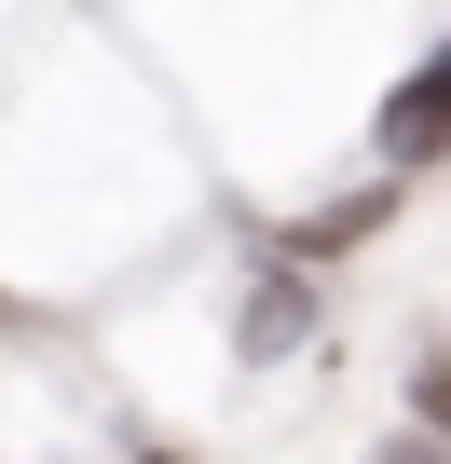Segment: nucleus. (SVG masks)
Returning <instances> with one entry per match:
<instances>
[{
    "label": "nucleus",
    "mask_w": 451,
    "mask_h": 464,
    "mask_svg": "<svg viewBox=\"0 0 451 464\" xmlns=\"http://www.w3.org/2000/svg\"><path fill=\"white\" fill-rule=\"evenodd\" d=\"M383 150H397V164H437V150H451V55L397 82V110H383Z\"/></svg>",
    "instance_id": "1"
},
{
    "label": "nucleus",
    "mask_w": 451,
    "mask_h": 464,
    "mask_svg": "<svg viewBox=\"0 0 451 464\" xmlns=\"http://www.w3.org/2000/svg\"><path fill=\"white\" fill-rule=\"evenodd\" d=\"M397 464H424V450H397Z\"/></svg>",
    "instance_id": "3"
},
{
    "label": "nucleus",
    "mask_w": 451,
    "mask_h": 464,
    "mask_svg": "<svg viewBox=\"0 0 451 464\" xmlns=\"http://www.w3.org/2000/svg\"><path fill=\"white\" fill-rule=\"evenodd\" d=\"M288 342H301V287H288V274H274V287H260V301H247V355H288Z\"/></svg>",
    "instance_id": "2"
}]
</instances>
